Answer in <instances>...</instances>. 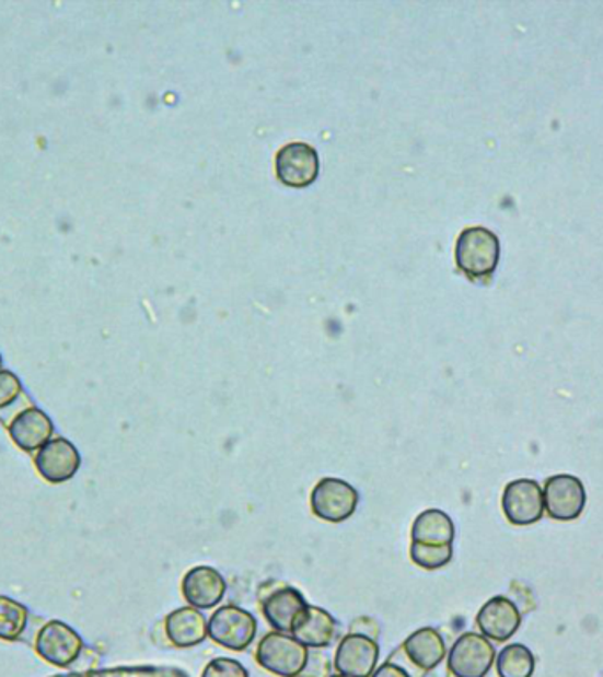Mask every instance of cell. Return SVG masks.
Segmentation results:
<instances>
[{"label": "cell", "instance_id": "obj_13", "mask_svg": "<svg viewBox=\"0 0 603 677\" xmlns=\"http://www.w3.org/2000/svg\"><path fill=\"white\" fill-rule=\"evenodd\" d=\"M304 595L295 587L279 584L274 592L262 596V610H264L267 623L274 628V632L290 633L293 625L308 607Z\"/></svg>", "mask_w": 603, "mask_h": 677}, {"label": "cell", "instance_id": "obj_15", "mask_svg": "<svg viewBox=\"0 0 603 677\" xmlns=\"http://www.w3.org/2000/svg\"><path fill=\"white\" fill-rule=\"evenodd\" d=\"M164 632L170 644L178 650H189L209 637V619L201 610L187 605L169 614V618L164 619Z\"/></svg>", "mask_w": 603, "mask_h": 677}, {"label": "cell", "instance_id": "obj_19", "mask_svg": "<svg viewBox=\"0 0 603 677\" xmlns=\"http://www.w3.org/2000/svg\"><path fill=\"white\" fill-rule=\"evenodd\" d=\"M454 521L444 514L443 510H424L411 526L413 544L436 547L454 546Z\"/></svg>", "mask_w": 603, "mask_h": 677}, {"label": "cell", "instance_id": "obj_5", "mask_svg": "<svg viewBox=\"0 0 603 677\" xmlns=\"http://www.w3.org/2000/svg\"><path fill=\"white\" fill-rule=\"evenodd\" d=\"M495 660V645L487 637L463 633L450 650L449 673L454 677H486Z\"/></svg>", "mask_w": 603, "mask_h": 677}, {"label": "cell", "instance_id": "obj_24", "mask_svg": "<svg viewBox=\"0 0 603 677\" xmlns=\"http://www.w3.org/2000/svg\"><path fill=\"white\" fill-rule=\"evenodd\" d=\"M201 677H250L247 668L232 658H216L207 664Z\"/></svg>", "mask_w": 603, "mask_h": 677}, {"label": "cell", "instance_id": "obj_28", "mask_svg": "<svg viewBox=\"0 0 603 677\" xmlns=\"http://www.w3.org/2000/svg\"><path fill=\"white\" fill-rule=\"evenodd\" d=\"M0 365H2V357H0Z\"/></svg>", "mask_w": 603, "mask_h": 677}, {"label": "cell", "instance_id": "obj_14", "mask_svg": "<svg viewBox=\"0 0 603 677\" xmlns=\"http://www.w3.org/2000/svg\"><path fill=\"white\" fill-rule=\"evenodd\" d=\"M521 621L518 605L508 600L507 596L490 598L476 616V625L480 628L482 635L496 642H507L510 637L515 635Z\"/></svg>", "mask_w": 603, "mask_h": 677}, {"label": "cell", "instance_id": "obj_8", "mask_svg": "<svg viewBox=\"0 0 603 677\" xmlns=\"http://www.w3.org/2000/svg\"><path fill=\"white\" fill-rule=\"evenodd\" d=\"M37 655L55 667H69L82 655V637L62 621H48L36 639Z\"/></svg>", "mask_w": 603, "mask_h": 677}, {"label": "cell", "instance_id": "obj_20", "mask_svg": "<svg viewBox=\"0 0 603 677\" xmlns=\"http://www.w3.org/2000/svg\"><path fill=\"white\" fill-rule=\"evenodd\" d=\"M496 668L499 677H531L535 673V656L526 645L510 644L499 653Z\"/></svg>", "mask_w": 603, "mask_h": 677}, {"label": "cell", "instance_id": "obj_10", "mask_svg": "<svg viewBox=\"0 0 603 677\" xmlns=\"http://www.w3.org/2000/svg\"><path fill=\"white\" fill-rule=\"evenodd\" d=\"M277 178L290 187L311 186L320 173L316 149L295 141L282 147L276 155Z\"/></svg>", "mask_w": 603, "mask_h": 677}, {"label": "cell", "instance_id": "obj_16", "mask_svg": "<svg viewBox=\"0 0 603 677\" xmlns=\"http://www.w3.org/2000/svg\"><path fill=\"white\" fill-rule=\"evenodd\" d=\"M10 434L22 451H39L54 436V423L43 409L32 406L14 417L10 423Z\"/></svg>", "mask_w": 603, "mask_h": 677}, {"label": "cell", "instance_id": "obj_22", "mask_svg": "<svg viewBox=\"0 0 603 677\" xmlns=\"http://www.w3.org/2000/svg\"><path fill=\"white\" fill-rule=\"evenodd\" d=\"M409 556H411L413 563L420 569L440 570L454 558V546H422V544H413L411 541Z\"/></svg>", "mask_w": 603, "mask_h": 677}, {"label": "cell", "instance_id": "obj_7", "mask_svg": "<svg viewBox=\"0 0 603 677\" xmlns=\"http://www.w3.org/2000/svg\"><path fill=\"white\" fill-rule=\"evenodd\" d=\"M545 512L554 521L570 523L581 517L585 506V489L581 480L571 475L550 477L544 487Z\"/></svg>", "mask_w": 603, "mask_h": 677}, {"label": "cell", "instance_id": "obj_12", "mask_svg": "<svg viewBox=\"0 0 603 677\" xmlns=\"http://www.w3.org/2000/svg\"><path fill=\"white\" fill-rule=\"evenodd\" d=\"M227 581L218 570L207 564L195 567L182 581V595L190 607L209 610L218 607L227 595Z\"/></svg>", "mask_w": 603, "mask_h": 677}, {"label": "cell", "instance_id": "obj_9", "mask_svg": "<svg viewBox=\"0 0 603 677\" xmlns=\"http://www.w3.org/2000/svg\"><path fill=\"white\" fill-rule=\"evenodd\" d=\"M380 660V645L372 637L349 632L343 637L334 658L337 673L348 677H371Z\"/></svg>", "mask_w": 603, "mask_h": 677}, {"label": "cell", "instance_id": "obj_2", "mask_svg": "<svg viewBox=\"0 0 603 677\" xmlns=\"http://www.w3.org/2000/svg\"><path fill=\"white\" fill-rule=\"evenodd\" d=\"M258 664L279 677H299L309 664V650L290 633L270 632L259 641Z\"/></svg>", "mask_w": 603, "mask_h": 677}, {"label": "cell", "instance_id": "obj_21", "mask_svg": "<svg viewBox=\"0 0 603 677\" xmlns=\"http://www.w3.org/2000/svg\"><path fill=\"white\" fill-rule=\"evenodd\" d=\"M28 625V610L25 605L0 596V639L19 641Z\"/></svg>", "mask_w": 603, "mask_h": 677}, {"label": "cell", "instance_id": "obj_25", "mask_svg": "<svg viewBox=\"0 0 603 677\" xmlns=\"http://www.w3.org/2000/svg\"><path fill=\"white\" fill-rule=\"evenodd\" d=\"M22 394V383L10 371H0V409L10 406Z\"/></svg>", "mask_w": 603, "mask_h": 677}, {"label": "cell", "instance_id": "obj_1", "mask_svg": "<svg viewBox=\"0 0 603 677\" xmlns=\"http://www.w3.org/2000/svg\"><path fill=\"white\" fill-rule=\"evenodd\" d=\"M455 261L473 281H489L498 267V237L484 226L466 227L455 244Z\"/></svg>", "mask_w": 603, "mask_h": 677}, {"label": "cell", "instance_id": "obj_18", "mask_svg": "<svg viewBox=\"0 0 603 677\" xmlns=\"http://www.w3.org/2000/svg\"><path fill=\"white\" fill-rule=\"evenodd\" d=\"M337 623L336 619L332 618L327 610L322 607L308 605L304 612L300 614L297 623L293 625L291 635L295 637L297 641L302 642L305 647L311 650H323L328 647L336 637Z\"/></svg>", "mask_w": 603, "mask_h": 677}, {"label": "cell", "instance_id": "obj_3", "mask_svg": "<svg viewBox=\"0 0 603 677\" xmlns=\"http://www.w3.org/2000/svg\"><path fill=\"white\" fill-rule=\"evenodd\" d=\"M258 632V621L239 605H222L209 619V637L224 650H247Z\"/></svg>", "mask_w": 603, "mask_h": 677}, {"label": "cell", "instance_id": "obj_17", "mask_svg": "<svg viewBox=\"0 0 603 677\" xmlns=\"http://www.w3.org/2000/svg\"><path fill=\"white\" fill-rule=\"evenodd\" d=\"M401 651L409 660V664L424 674L443 662L447 656V644L443 635L434 628H420L404 641Z\"/></svg>", "mask_w": 603, "mask_h": 677}, {"label": "cell", "instance_id": "obj_11", "mask_svg": "<svg viewBox=\"0 0 603 677\" xmlns=\"http://www.w3.org/2000/svg\"><path fill=\"white\" fill-rule=\"evenodd\" d=\"M36 468L50 483L68 482L82 466L77 446L66 437H51L36 455Z\"/></svg>", "mask_w": 603, "mask_h": 677}, {"label": "cell", "instance_id": "obj_4", "mask_svg": "<svg viewBox=\"0 0 603 677\" xmlns=\"http://www.w3.org/2000/svg\"><path fill=\"white\" fill-rule=\"evenodd\" d=\"M359 491L340 478H322L311 492L313 514L325 523H345L359 509Z\"/></svg>", "mask_w": 603, "mask_h": 677}, {"label": "cell", "instance_id": "obj_6", "mask_svg": "<svg viewBox=\"0 0 603 677\" xmlns=\"http://www.w3.org/2000/svg\"><path fill=\"white\" fill-rule=\"evenodd\" d=\"M501 506L508 523L531 526L544 517V491L535 480L519 478L505 487Z\"/></svg>", "mask_w": 603, "mask_h": 677}, {"label": "cell", "instance_id": "obj_27", "mask_svg": "<svg viewBox=\"0 0 603 677\" xmlns=\"http://www.w3.org/2000/svg\"><path fill=\"white\" fill-rule=\"evenodd\" d=\"M331 677H348V676H343V674H334V676Z\"/></svg>", "mask_w": 603, "mask_h": 677}, {"label": "cell", "instance_id": "obj_23", "mask_svg": "<svg viewBox=\"0 0 603 677\" xmlns=\"http://www.w3.org/2000/svg\"><path fill=\"white\" fill-rule=\"evenodd\" d=\"M71 677H189V674L177 667H123Z\"/></svg>", "mask_w": 603, "mask_h": 677}, {"label": "cell", "instance_id": "obj_26", "mask_svg": "<svg viewBox=\"0 0 603 677\" xmlns=\"http://www.w3.org/2000/svg\"><path fill=\"white\" fill-rule=\"evenodd\" d=\"M371 677H415L409 673L408 668L401 664H394V662H386V664L378 667Z\"/></svg>", "mask_w": 603, "mask_h": 677}]
</instances>
